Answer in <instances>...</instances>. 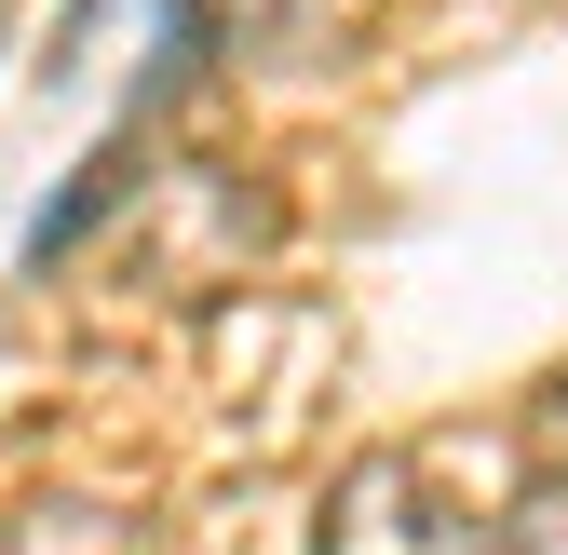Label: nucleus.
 <instances>
[{"mask_svg":"<svg viewBox=\"0 0 568 555\" xmlns=\"http://www.w3.org/2000/svg\"><path fill=\"white\" fill-rule=\"evenodd\" d=\"M447 461H460V434H434V447H366V461L338 474L312 555H501V515L515 502L447 488Z\"/></svg>","mask_w":568,"mask_h":555,"instance_id":"1","label":"nucleus"}]
</instances>
